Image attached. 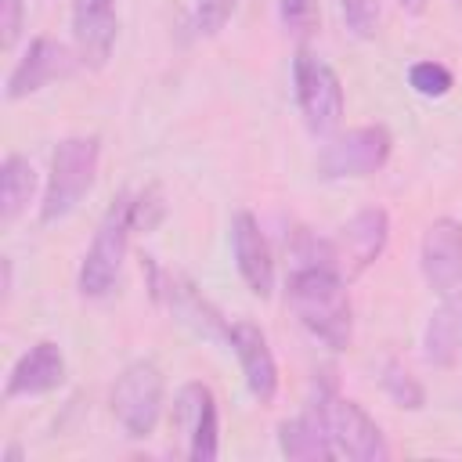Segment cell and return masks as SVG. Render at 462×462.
Here are the masks:
<instances>
[{
	"mask_svg": "<svg viewBox=\"0 0 462 462\" xmlns=\"http://www.w3.org/2000/svg\"><path fill=\"white\" fill-rule=\"evenodd\" d=\"M69 72H72V54H69V47L58 43V40H51V36H36V40L29 43V51L14 61L4 94H7V101H22V97L43 90L51 79H61V76H69Z\"/></svg>",
	"mask_w": 462,
	"mask_h": 462,
	"instance_id": "obj_11",
	"label": "cell"
},
{
	"mask_svg": "<svg viewBox=\"0 0 462 462\" xmlns=\"http://www.w3.org/2000/svg\"><path fill=\"white\" fill-rule=\"evenodd\" d=\"M22 22H25V0H0V43H4V51H11L18 43Z\"/></svg>",
	"mask_w": 462,
	"mask_h": 462,
	"instance_id": "obj_25",
	"label": "cell"
},
{
	"mask_svg": "<svg viewBox=\"0 0 462 462\" xmlns=\"http://www.w3.org/2000/svg\"><path fill=\"white\" fill-rule=\"evenodd\" d=\"M112 415L126 437H152L162 415V372L155 361H130L112 386Z\"/></svg>",
	"mask_w": 462,
	"mask_h": 462,
	"instance_id": "obj_5",
	"label": "cell"
},
{
	"mask_svg": "<svg viewBox=\"0 0 462 462\" xmlns=\"http://www.w3.org/2000/svg\"><path fill=\"white\" fill-rule=\"evenodd\" d=\"M116 0H76L72 4V36L83 65L101 69L116 47Z\"/></svg>",
	"mask_w": 462,
	"mask_h": 462,
	"instance_id": "obj_15",
	"label": "cell"
},
{
	"mask_svg": "<svg viewBox=\"0 0 462 462\" xmlns=\"http://www.w3.org/2000/svg\"><path fill=\"white\" fill-rule=\"evenodd\" d=\"M386 238H390V217L386 209L379 206H368V209H357L336 235V263H339V274L346 278H357L361 271H368L379 253L386 249Z\"/></svg>",
	"mask_w": 462,
	"mask_h": 462,
	"instance_id": "obj_9",
	"label": "cell"
},
{
	"mask_svg": "<svg viewBox=\"0 0 462 462\" xmlns=\"http://www.w3.org/2000/svg\"><path fill=\"white\" fill-rule=\"evenodd\" d=\"M134 195L123 191L112 199V206L105 209L97 231H94V242L79 263V292L83 296H108L119 282V271H123V256H126V242H130V231H134Z\"/></svg>",
	"mask_w": 462,
	"mask_h": 462,
	"instance_id": "obj_3",
	"label": "cell"
},
{
	"mask_svg": "<svg viewBox=\"0 0 462 462\" xmlns=\"http://www.w3.org/2000/svg\"><path fill=\"white\" fill-rule=\"evenodd\" d=\"M419 267L433 292L455 296L462 289V224L458 220L437 217L426 227L422 249H419Z\"/></svg>",
	"mask_w": 462,
	"mask_h": 462,
	"instance_id": "obj_8",
	"label": "cell"
},
{
	"mask_svg": "<svg viewBox=\"0 0 462 462\" xmlns=\"http://www.w3.org/2000/svg\"><path fill=\"white\" fill-rule=\"evenodd\" d=\"M292 87H296V105H300V116H303L307 130L318 134V137L332 134L343 119V83L332 72V65H325L310 51H296Z\"/></svg>",
	"mask_w": 462,
	"mask_h": 462,
	"instance_id": "obj_6",
	"label": "cell"
},
{
	"mask_svg": "<svg viewBox=\"0 0 462 462\" xmlns=\"http://www.w3.org/2000/svg\"><path fill=\"white\" fill-rule=\"evenodd\" d=\"M408 83H411V90L422 94V97H444L455 79H451L448 65H440V61H415V65L408 69Z\"/></svg>",
	"mask_w": 462,
	"mask_h": 462,
	"instance_id": "obj_20",
	"label": "cell"
},
{
	"mask_svg": "<svg viewBox=\"0 0 462 462\" xmlns=\"http://www.w3.org/2000/svg\"><path fill=\"white\" fill-rule=\"evenodd\" d=\"M227 343L242 365V375H245V386L249 393L260 401V404H271L274 393H278V361L267 346V336L253 325V321H235L227 328Z\"/></svg>",
	"mask_w": 462,
	"mask_h": 462,
	"instance_id": "obj_13",
	"label": "cell"
},
{
	"mask_svg": "<svg viewBox=\"0 0 462 462\" xmlns=\"http://www.w3.org/2000/svg\"><path fill=\"white\" fill-rule=\"evenodd\" d=\"M314 404L325 419V430H328V440H332L336 455H346L354 462H386L390 458L383 430L368 419V411L361 404L339 397L332 386L321 390Z\"/></svg>",
	"mask_w": 462,
	"mask_h": 462,
	"instance_id": "obj_4",
	"label": "cell"
},
{
	"mask_svg": "<svg viewBox=\"0 0 462 462\" xmlns=\"http://www.w3.org/2000/svg\"><path fill=\"white\" fill-rule=\"evenodd\" d=\"M397 4H401V7H404V11H408V14H422V11H426V4H430V0H397Z\"/></svg>",
	"mask_w": 462,
	"mask_h": 462,
	"instance_id": "obj_26",
	"label": "cell"
},
{
	"mask_svg": "<svg viewBox=\"0 0 462 462\" xmlns=\"http://www.w3.org/2000/svg\"><path fill=\"white\" fill-rule=\"evenodd\" d=\"M231 253H235L238 274L249 285V292L267 300L274 289V260H271V245H267L256 217L245 209L235 213V220H231Z\"/></svg>",
	"mask_w": 462,
	"mask_h": 462,
	"instance_id": "obj_14",
	"label": "cell"
},
{
	"mask_svg": "<svg viewBox=\"0 0 462 462\" xmlns=\"http://www.w3.org/2000/svg\"><path fill=\"white\" fill-rule=\"evenodd\" d=\"M162 195H159V188H144L141 195H134V206H130V213H134V231H148V227H155L159 224V217H162Z\"/></svg>",
	"mask_w": 462,
	"mask_h": 462,
	"instance_id": "obj_24",
	"label": "cell"
},
{
	"mask_svg": "<svg viewBox=\"0 0 462 462\" xmlns=\"http://www.w3.org/2000/svg\"><path fill=\"white\" fill-rule=\"evenodd\" d=\"M278 11H282V25L296 36L310 32L314 22H318V7L314 0H278Z\"/></svg>",
	"mask_w": 462,
	"mask_h": 462,
	"instance_id": "obj_23",
	"label": "cell"
},
{
	"mask_svg": "<svg viewBox=\"0 0 462 462\" xmlns=\"http://www.w3.org/2000/svg\"><path fill=\"white\" fill-rule=\"evenodd\" d=\"M278 448H282L285 458H296V462H328V458H336V448L328 440L325 419H321L314 401L307 404V411H300L296 419H285L278 426Z\"/></svg>",
	"mask_w": 462,
	"mask_h": 462,
	"instance_id": "obj_16",
	"label": "cell"
},
{
	"mask_svg": "<svg viewBox=\"0 0 462 462\" xmlns=\"http://www.w3.org/2000/svg\"><path fill=\"white\" fill-rule=\"evenodd\" d=\"M422 346H426V361L437 368H455L462 361V300L458 296H444V303L433 310Z\"/></svg>",
	"mask_w": 462,
	"mask_h": 462,
	"instance_id": "obj_17",
	"label": "cell"
},
{
	"mask_svg": "<svg viewBox=\"0 0 462 462\" xmlns=\"http://www.w3.org/2000/svg\"><path fill=\"white\" fill-rule=\"evenodd\" d=\"M379 383H383V390H386V397L397 404V408H408V411H419L422 404H426V390H422V383L401 365V361H386L383 365V375H379Z\"/></svg>",
	"mask_w": 462,
	"mask_h": 462,
	"instance_id": "obj_19",
	"label": "cell"
},
{
	"mask_svg": "<svg viewBox=\"0 0 462 462\" xmlns=\"http://www.w3.org/2000/svg\"><path fill=\"white\" fill-rule=\"evenodd\" d=\"M173 430L188 437V458L191 462H213L220 444H217V401L213 390L202 383H184L173 404Z\"/></svg>",
	"mask_w": 462,
	"mask_h": 462,
	"instance_id": "obj_10",
	"label": "cell"
},
{
	"mask_svg": "<svg viewBox=\"0 0 462 462\" xmlns=\"http://www.w3.org/2000/svg\"><path fill=\"white\" fill-rule=\"evenodd\" d=\"M97 159H101V141L94 134H72V137L58 141V148L51 155V177L43 188V202H40L43 224L69 217L83 202V195L94 188Z\"/></svg>",
	"mask_w": 462,
	"mask_h": 462,
	"instance_id": "obj_2",
	"label": "cell"
},
{
	"mask_svg": "<svg viewBox=\"0 0 462 462\" xmlns=\"http://www.w3.org/2000/svg\"><path fill=\"white\" fill-rule=\"evenodd\" d=\"M343 18L354 36L368 40L379 29V0H343Z\"/></svg>",
	"mask_w": 462,
	"mask_h": 462,
	"instance_id": "obj_22",
	"label": "cell"
},
{
	"mask_svg": "<svg viewBox=\"0 0 462 462\" xmlns=\"http://www.w3.org/2000/svg\"><path fill=\"white\" fill-rule=\"evenodd\" d=\"M289 307L300 325L328 350H346L354 339V310L343 274L332 267H292Z\"/></svg>",
	"mask_w": 462,
	"mask_h": 462,
	"instance_id": "obj_1",
	"label": "cell"
},
{
	"mask_svg": "<svg viewBox=\"0 0 462 462\" xmlns=\"http://www.w3.org/2000/svg\"><path fill=\"white\" fill-rule=\"evenodd\" d=\"M238 0H195V11H191V22H195V32L202 36H217L231 14H235Z\"/></svg>",
	"mask_w": 462,
	"mask_h": 462,
	"instance_id": "obj_21",
	"label": "cell"
},
{
	"mask_svg": "<svg viewBox=\"0 0 462 462\" xmlns=\"http://www.w3.org/2000/svg\"><path fill=\"white\" fill-rule=\"evenodd\" d=\"M0 458H4V462H18V458H22V448H18V444H11V448H7Z\"/></svg>",
	"mask_w": 462,
	"mask_h": 462,
	"instance_id": "obj_27",
	"label": "cell"
},
{
	"mask_svg": "<svg viewBox=\"0 0 462 462\" xmlns=\"http://www.w3.org/2000/svg\"><path fill=\"white\" fill-rule=\"evenodd\" d=\"M32 191H36V173H32L29 159L7 155L4 166H0V220L14 224L18 213L29 206Z\"/></svg>",
	"mask_w": 462,
	"mask_h": 462,
	"instance_id": "obj_18",
	"label": "cell"
},
{
	"mask_svg": "<svg viewBox=\"0 0 462 462\" xmlns=\"http://www.w3.org/2000/svg\"><path fill=\"white\" fill-rule=\"evenodd\" d=\"M65 383V354L58 343L40 339L32 343L7 372L4 383V401H18V397H40L51 393Z\"/></svg>",
	"mask_w": 462,
	"mask_h": 462,
	"instance_id": "obj_12",
	"label": "cell"
},
{
	"mask_svg": "<svg viewBox=\"0 0 462 462\" xmlns=\"http://www.w3.org/2000/svg\"><path fill=\"white\" fill-rule=\"evenodd\" d=\"M390 148H393V137L386 126H354V130L332 137L318 152V177H325V180L368 177L386 166Z\"/></svg>",
	"mask_w": 462,
	"mask_h": 462,
	"instance_id": "obj_7",
	"label": "cell"
}]
</instances>
